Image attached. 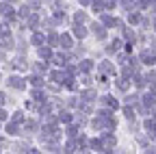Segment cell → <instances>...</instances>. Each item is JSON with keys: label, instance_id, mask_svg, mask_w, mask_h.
<instances>
[]
</instances>
